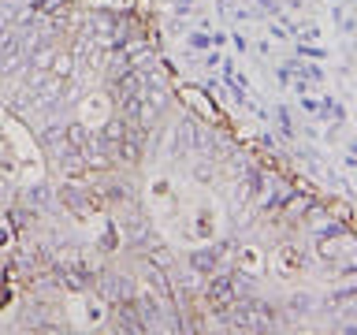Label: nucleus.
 Here are the masks:
<instances>
[{
	"instance_id": "1",
	"label": "nucleus",
	"mask_w": 357,
	"mask_h": 335,
	"mask_svg": "<svg viewBox=\"0 0 357 335\" xmlns=\"http://www.w3.org/2000/svg\"><path fill=\"white\" fill-rule=\"evenodd\" d=\"M264 261H268V257H264L261 246H250V242H245V246H238V250H234V265H238V272H245V276H261V272H264Z\"/></svg>"
},
{
	"instance_id": "2",
	"label": "nucleus",
	"mask_w": 357,
	"mask_h": 335,
	"mask_svg": "<svg viewBox=\"0 0 357 335\" xmlns=\"http://www.w3.org/2000/svg\"><path fill=\"white\" fill-rule=\"evenodd\" d=\"M272 261H275V272L283 276V279H294V276H298V261H301V253L294 250V246H279V250L272 253Z\"/></svg>"
},
{
	"instance_id": "3",
	"label": "nucleus",
	"mask_w": 357,
	"mask_h": 335,
	"mask_svg": "<svg viewBox=\"0 0 357 335\" xmlns=\"http://www.w3.org/2000/svg\"><path fill=\"white\" fill-rule=\"evenodd\" d=\"M342 234L346 231H339V234H320V242H317V253L324 257V261H339V253H342Z\"/></svg>"
},
{
	"instance_id": "4",
	"label": "nucleus",
	"mask_w": 357,
	"mask_h": 335,
	"mask_svg": "<svg viewBox=\"0 0 357 335\" xmlns=\"http://www.w3.org/2000/svg\"><path fill=\"white\" fill-rule=\"evenodd\" d=\"M298 52H301V56H309V60H320V56H328L324 49H317V45H298Z\"/></svg>"
},
{
	"instance_id": "5",
	"label": "nucleus",
	"mask_w": 357,
	"mask_h": 335,
	"mask_svg": "<svg viewBox=\"0 0 357 335\" xmlns=\"http://www.w3.org/2000/svg\"><path fill=\"white\" fill-rule=\"evenodd\" d=\"M354 153H357V142H354Z\"/></svg>"
}]
</instances>
